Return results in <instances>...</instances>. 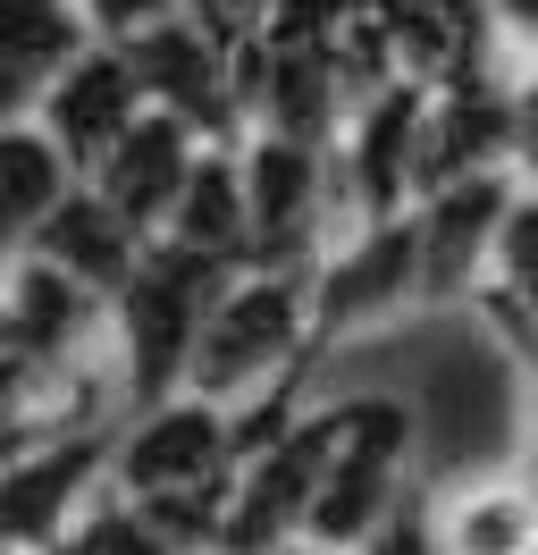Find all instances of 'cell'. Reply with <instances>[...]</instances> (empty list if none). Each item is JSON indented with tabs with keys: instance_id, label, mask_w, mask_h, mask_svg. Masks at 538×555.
<instances>
[{
	"instance_id": "obj_1",
	"label": "cell",
	"mask_w": 538,
	"mask_h": 555,
	"mask_svg": "<svg viewBox=\"0 0 538 555\" xmlns=\"http://www.w3.org/2000/svg\"><path fill=\"white\" fill-rule=\"evenodd\" d=\"M311 362H320V346H311V270H235L202 312L185 396L235 413L269 387L303 379Z\"/></svg>"
},
{
	"instance_id": "obj_2",
	"label": "cell",
	"mask_w": 538,
	"mask_h": 555,
	"mask_svg": "<svg viewBox=\"0 0 538 555\" xmlns=\"http://www.w3.org/2000/svg\"><path fill=\"white\" fill-rule=\"evenodd\" d=\"M329 447H320V488L303 521V555H370V539L404 514L412 496V404L404 396H336L320 404Z\"/></svg>"
},
{
	"instance_id": "obj_3",
	"label": "cell",
	"mask_w": 538,
	"mask_h": 555,
	"mask_svg": "<svg viewBox=\"0 0 538 555\" xmlns=\"http://www.w3.org/2000/svg\"><path fill=\"white\" fill-rule=\"evenodd\" d=\"M228 278H235L228 261H202L185 244H161V236L143 244V261L127 270V286L110 295V371H118L127 413L185 396V362H194L202 312H210V295H219Z\"/></svg>"
},
{
	"instance_id": "obj_4",
	"label": "cell",
	"mask_w": 538,
	"mask_h": 555,
	"mask_svg": "<svg viewBox=\"0 0 538 555\" xmlns=\"http://www.w3.org/2000/svg\"><path fill=\"white\" fill-rule=\"evenodd\" d=\"M421 304V236L412 210L396 219H362L311 261V346L329 353L362 328H387L396 312Z\"/></svg>"
},
{
	"instance_id": "obj_5",
	"label": "cell",
	"mask_w": 538,
	"mask_h": 555,
	"mask_svg": "<svg viewBox=\"0 0 538 555\" xmlns=\"http://www.w3.org/2000/svg\"><path fill=\"white\" fill-rule=\"evenodd\" d=\"M127 51L134 85H143V109H168V118H185L202 143H244V102H235V51L202 35L194 17L177 9L161 26H143Z\"/></svg>"
},
{
	"instance_id": "obj_6",
	"label": "cell",
	"mask_w": 538,
	"mask_h": 555,
	"mask_svg": "<svg viewBox=\"0 0 538 555\" xmlns=\"http://www.w3.org/2000/svg\"><path fill=\"white\" fill-rule=\"evenodd\" d=\"M522 194V177H454L412 203V236H421V304H471L497 261V228Z\"/></svg>"
},
{
	"instance_id": "obj_7",
	"label": "cell",
	"mask_w": 538,
	"mask_h": 555,
	"mask_svg": "<svg viewBox=\"0 0 538 555\" xmlns=\"http://www.w3.org/2000/svg\"><path fill=\"white\" fill-rule=\"evenodd\" d=\"M202 152H210V143H202L185 118H168V109H143L127 135L110 143L93 169H85V185H93V194L118 210V219H127L143 244H152V236L168 228V210L185 203V177H194Z\"/></svg>"
},
{
	"instance_id": "obj_8",
	"label": "cell",
	"mask_w": 538,
	"mask_h": 555,
	"mask_svg": "<svg viewBox=\"0 0 538 555\" xmlns=\"http://www.w3.org/2000/svg\"><path fill=\"white\" fill-rule=\"evenodd\" d=\"M412 521L430 555H538V472L504 463L479 480L430 488V496H412Z\"/></svg>"
},
{
	"instance_id": "obj_9",
	"label": "cell",
	"mask_w": 538,
	"mask_h": 555,
	"mask_svg": "<svg viewBox=\"0 0 538 555\" xmlns=\"http://www.w3.org/2000/svg\"><path fill=\"white\" fill-rule=\"evenodd\" d=\"M134 118H143V85H134V68H127V51H118V42H93V51H85V60L42 93V109H34V127L51 135V152H60L76 177L93 169V160L127 135Z\"/></svg>"
},
{
	"instance_id": "obj_10",
	"label": "cell",
	"mask_w": 538,
	"mask_h": 555,
	"mask_svg": "<svg viewBox=\"0 0 538 555\" xmlns=\"http://www.w3.org/2000/svg\"><path fill=\"white\" fill-rule=\"evenodd\" d=\"M26 261H42V270H60L67 286H85L93 304H110L118 286H127V270L143 261V236H134L118 210L101 203L93 185L76 177L60 203H51V219L34 228V244H26Z\"/></svg>"
},
{
	"instance_id": "obj_11",
	"label": "cell",
	"mask_w": 538,
	"mask_h": 555,
	"mask_svg": "<svg viewBox=\"0 0 538 555\" xmlns=\"http://www.w3.org/2000/svg\"><path fill=\"white\" fill-rule=\"evenodd\" d=\"M85 51H93V26L76 17V0H0V127L34 118L42 93Z\"/></svg>"
},
{
	"instance_id": "obj_12",
	"label": "cell",
	"mask_w": 538,
	"mask_h": 555,
	"mask_svg": "<svg viewBox=\"0 0 538 555\" xmlns=\"http://www.w3.org/2000/svg\"><path fill=\"white\" fill-rule=\"evenodd\" d=\"M161 244H185V253H202V261H228V270H244V244H253V228H244V169H235V143H210L194 160V177H185V203L168 210Z\"/></svg>"
},
{
	"instance_id": "obj_13",
	"label": "cell",
	"mask_w": 538,
	"mask_h": 555,
	"mask_svg": "<svg viewBox=\"0 0 538 555\" xmlns=\"http://www.w3.org/2000/svg\"><path fill=\"white\" fill-rule=\"evenodd\" d=\"M177 9H185L219 51H244V42L269 26V9H278V0H177Z\"/></svg>"
},
{
	"instance_id": "obj_14",
	"label": "cell",
	"mask_w": 538,
	"mask_h": 555,
	"mask_svg": "<svg viewBox=\"0 0 538 555\" xmlns=\"http://www.w3.org/2000/svg\"><path fill=\"white\" fill-rule=\"evenodd\" d=\"M76 17L93 26V42H134L143 26L177 17V0H76Z\"/></svg>"
},
{
	"instance_id": "obj_15",
	"label": "cell",
	"mask_w": 538,
	"mask_h": 555,
	"mask_svg": "<svg viewBox=\"0 0 538 555\" xmlns=\"http://www.w3.org/2000/svg\"><path fill=\"white\" fill-rule=\"evenodd\" d=\"M9 454H17V447H0V463H9Z\"/></svg>"
}]
</instances>
